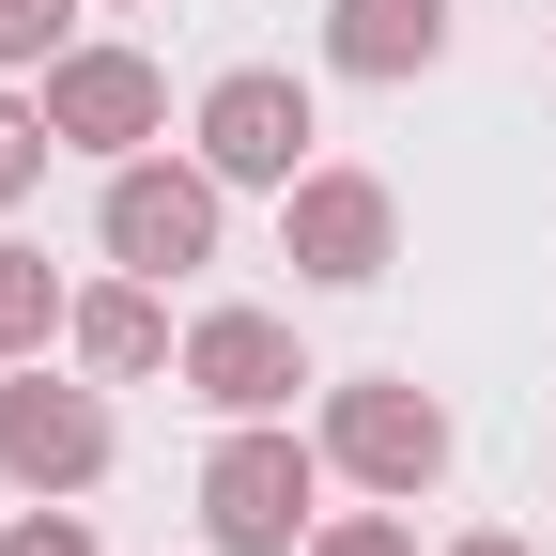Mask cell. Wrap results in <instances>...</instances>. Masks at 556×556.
Returning a JSON list of instances; mask_svg holds the SVG:
<instances>
[{
    "label": "cell",
    "instance_id": "1",
    "mask_svg": "<svg viewBox=\"0 0 556 556\" xmlns=\"http://www.w3.org/2000/svg\"><path fill=\"white\" fill-rule=\"evenodd\" d=\"M309 495H325V448H294L278 417H232L217 464H201V541H217V556H294L309 541Z\"/></svg>",
    "mask_w": 556,
    "mask_h": 556
},
{
    "label": "cell",
    "instance_id": "2",
    "mask_svg": "<svg viewBox=\"0 0 556 556\" xmlns=\"http://www.w3.org/2000/svg\"><path fill=\"white\" fill-rule=\"evenodd\" d=\"M325 464H340V479H371V495H433V479H448V402H433V387H402V371L325 387Z\"/></svg>",
    "mask_w": 556,
    "mask_h": 556
},
{
    "label": "cell",
    "instance_id": "3",
    "mask_svg": "<svg viewBox=\"0 0 556 556\" xmlns=\"http://www.w3.org/2000/svg\"><path fill=\"white\" fill-rule=\"evenodd\" d=\"M278 263L325 278V294H356V278L402 263V201L371 170H294V186H278Z\"/></svg>",
    "mask_w": 556,
    "mask_h": 556
},
{
    "label": "cell",
    "instance_id": "4",
    "mask_svg": "<svg viewBox=\"0 0 556 556\" xmlns=\"http://www.w3.org/2000/svg\"><path fill=\"white\" fill-rule=\"evenodd\" d=\"M93 248L124 278H186V263H217V170H170V155H124L109 201H93Z\"/></svg>",
    "mask_w": 556,
    "mask_h": 556
},
{
    "label": "cell",
    "instance_id": "5",
    "mask_svg": "<svg viewBox=\"0 0 556 556\" xmlns=\"http://www.w3.org/2000/svg\"><path fill=\"white\" fill-rule=\"evenodd\" d=\"M0 479H16V495H93V479H109V402L16 371V387H0Z\"/></svg>",
    "mask_w": 556,
    "mask_h": 556
},
{
    "label": "cell",
    "instance_id": "6",
    "mask_svg": "<svg viewBox=\"0 0 556 556\" xmlns=\"http://www.w3.org/2000/svg\"><path fill=\"white\" fill-rule=\"evenodd\" d=\"M201 170L217 186H294L309 170V93L278 78V62H232V78L201 93Z\"/></svg>",
    "mask_w": 556,
    "mask_h": 556
},
{
    "label": "cell",
    "instance_id": "7",
    "mask_svg": "<svg viewBox=\"0 0 556 556\" xmlns=\"http://www.w3.org/2000/svg\"><path fill=\"white\" fill-rule=\"evenodd\" d=\"M170 124V78L139 47H62L47 62V139H78V155H139V139Z\"/></svg>",
    "mask_w": 556,
    "mask_h": 556
},
{
    "label": "cell",
    "instance_id": "8",
    "mask_svg": "<svg viewBox=\"0 0 556 556\" xmlns=\"http://www.w3.org/2000/svg\"><path fill=\"white\" fill-rule=\"evenodd\" d=\"M186 387L217 402V417H278V402L309 387V356H294L278 309H201V325H186Z\"/></svg>",
    "mask_w": 556,
    "mask_h": 556
},
{
    "label": "cell",
    "instance_id": "9",
    "mask_svg": "<svg viewBox=\"0 0 556 556\" xmlns=\"http://www.w3.org/2000/svg\"><path fill=\"white\" fill-rule=\"evenodd\" d=\"M325 62H340V78H433V62H448V0H340Z\"/></svg>",
    "mask_w": 556,
    "mask_h": 556
},
{
    "label": "cell",
    "instance_id": "10",
    "mask_svg": "<svg viewBox=\"0 0 556 556\" xmlns=\"http://www.w3.org/2000/svg\"><path fill=\"white\" fill-rule=\"evenodd\" d=\"M62 340H78V371H155L170 356V309H155V278H109V294H78V309H62Z\"/></svg>",
    "mask_w": 556,
    "mask_h": 556
},
{
    "label": "cell",
    "instance_id": "11",
    "mask_svg": "<svg viewBox=\"0 0 556 556\" xmlns=\"http://www.w3.org/2000/svg\"><path fill=\"white\" fill-rule=\"evenodd\" d=\"M62 309H78V294L47 278V248H0V356H47Z\"/></svg>",
    "mask_w": 556,
    "mask_h": 556
},
{
    "label": "cell",
    "instance_id": "12",
    "mask_svg": "<svg viewBox=\"0 0 556 556\" xmlns=\"http://www.w3.org/2000/svg\"><path fill=\"white\" fill-rule=\"evenodd\" d=\"M62 47H78V0H0V62H16V78H47Z\"/></svg>",
    "mask_w": 556,
    "mask_h": 556
},
{
    "label": "cell",
    "instance_id": "13",
    "mask_svg": "<svg viewBox=\"0 0 556 556\" xmlns=\"http://www.w3.org/2000/svg\"><path fill=\"white\" fill-rule=\"evenodd\" d=\"M31 170H47V109H16V93H0V217L31 201Z\"/></svg>",
    "mask_w": 556,
    "mask_h": 556
},
{
    "label": "cell",
    "instance_id": "14",
    "mask_svg": "<svg viewBox=\"0 0 556 556\" xmlns=\"http://www.w3.org/2000/svg\"><path fill=\"white\" fill-rule=\"evenodd\" d=\"M309 556H417V526L402 510H340V526H309Z\"/></svg>",
    "mask_w": 556,
    "mask_h": 556
},
{
    "label": "cell",
    "instance_id": "15",
    "mask_svg": "<svg viewBox=\"0 0 556 556\" xmlns=\"http://www.w3.org/2000/svg\"><path fill=\"white\" fill-rule=\"evenodd\" d=\"M0 556H93V526L78 510H31V526H0Z\"/></svg>",
    "mask_w": 556,
    "mask_h": 556
},
{
    "label": "cell",
    "instance_id": "16",
    "mask_svg": "<svg viewBox=\"0 0 556 556\" xmlns=\"http://www.w3.org/2000/svg\"><path fill=\"white\" fill-rule=\"evenodd\" d=\"M448 556H526V541H510V526H479V541H448Z\"/></svg>",
    "mask_w": 556,
    "mask_h": 556
}]
</instances>
